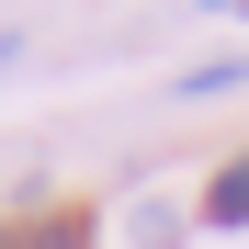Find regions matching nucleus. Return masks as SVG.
I'll return each mask as SVG.
<instances>
[{
  "instance_id": "1",
  "label": "nucleus",
  "mask_w": 249,
  "mask_h": 249,
  "mask_svg": "<svg viewBox=\"0 0 249 249\" xmlns=\"http://www.w3.org/2000/svg\"><path fill=\"white\" fill-rule=\"evenodd\" d=\"M0 249H91V215H0Z\"/></svg>"
},
{
  "instance_id": "2",
  "label": "nucleus",
  "mask_w": 249,
  "mask_h": 249,
  "mask_svg": "<svg viewBox=\"0 0 249 249\" xmlns=\"http://www.w3.org/2000/svg\"><path fill=\"white\" fill-rule=\"evenodd\" d=\"M204 227H249V159H227V170L204 181Z\"/></svg>"
},
{
  "instance_id": "3",
  "label": "nucleus",
  "mask_w": 249,
  "mask_h": 249,
  "mask_svg": "<svg viewBox=\"0 0 249 249\" xmlns=\"http://www.w3.org/2000/svg\"><path fill=\"white\" fill-rule=\"evenodd\" d=\"M249 79V57H204V68H181V102H215V91H238Z\"/></svg>"
},
{
  "instance_id": "4",
  "label": "nucleus",
  "mask_w": 249,
  "mask_h": 249,
  "mask_svg": "<svg viewBox=\"0 0 249 249\" xmlns=\"http://www.w3.org/2000/svg\"><path fill=\"white\" fill-rule=\"evenodd\" d=\"M204 12H238V0H204Z\"/></svg>"
}]
</instances>
